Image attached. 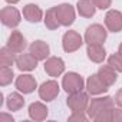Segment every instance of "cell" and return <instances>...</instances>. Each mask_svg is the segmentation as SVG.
Listing matches in <instances>:
<instances>
[{
	"mask_svg": "<svg viewBox=\"0 0 122 122\" xmlns=\"http://www.w3.org/2000/svg\"><path fill=\"white\" fill-rule=\"evenodd\" d=\"M106 39V30L101 26V25H92L88 27L86 35H85V40L91 45V43H98L101 45L103 40Z\"/></svg>",
	"mask_w": 122,
	"mask_h": 122,
	"instance_id": "obj_1",
	"label": "cell"
},
{
	"mask_svg": "<svg viewBox=\"0 0 122 122\" xmlns=\"http://www.w3.org/2000/svg\"><path fill=\"white\" fill-rule=\"evenodd\" d=\"M62 85H63L65 91L69 92V93L81 92L82 88H83V79H82L78 73H68V75L63 78Z\"/></svg>",
	"mask_w": 122,
	"mask_h": 122,
	"instance_id": "obj_2",
	"label": "cell"
},
{
	"mask_svg": "<svg viewBox=\"0 0 122 122\" xmlns=\"http://www.w3.org/2000/svg\"><path fill=\"white\" fill-rule=\"evenodd\" d=\"M56 16L62 26H69L75 20V12L71 5H60L56 7Z\"/></svg>",
	"mask_w": 122,
	"mask_h": 122,
	"instance_id": "obj_3",
	"label": "cell"
},
{
	"mask_svg": "<svg viewBox=\"0 0 122 122\" xmlns=\"http://www.w3.org/2000/svg\"><path fill=\"white\" fill-rule=\"evenodd\" d=\"M68 105L73 112H83L88 105V96L82 92H75L69 96Z\"/></svg>",
	"mask_w": 122,
	"mask_h": 122,
	"instance_id": "obj_4",
	"label": "cell"
},
{
	"mask_svg": "<svg viewBox=\"0 0 122 122\" xmlns=\"http://www.w3.org/2000/svg\"><path fill=\"white\" fill-rule=\"evenodd\" d=\"M0 19H2L3 25L9 27H16L20 23V13L15 7H5L0 13Z\"/></svg>",
	"mask_w": 122,
	"mask_h": 122,
	"instance_id": "obj_5",
	"label": "cell"
},
{
	"mask_svg": "<svg viewBox=\"0 0 122 122\" xmlns=\"http://www.w3.org/2000/svg\"><path fill=\"white\" fill-rule=\"evenodd\" d=\"M105 25L111 32L122 30V13L118 10H109L105 17Z\"/></svg>",
	"mask_w": 122,
	"mask_h": 122,
	"instance_id": "obj_6",
	"label": "cell"
},
{
	"mask_svg": "<svg viewBox=\"0 0 122 122\" xmlns=\"http://www.w3.org/2000/svg\"><path fill=\"white\" fill-rule=\"evenodd\" d=\"M81 45H82V37L76 32L69 30V32L65 33V36H63V49L66 52H73V50L79 49Z\"/></svg>",
	"mask_w": 122,
	"mask_h": 122,
	"instance_id": "obj_7",
	"label": "cell"
},
{
	"mask_svg": "<svg viewBox=\"0 0 122 122\" xmlns=\"http://www.w3.org/2000/svg\"><path fill=\"white\" fill-rule=\"evenodd\" d=\"M112 106V99L111 98H98V99H92V103L89 106V115L91 116H96L99 115L101 112L106 111V109H111Z\"/></svg>",
	"mask_w": 122,
	"mask_h": 122,
	"instance_id": "obj_8",
	"label": "cell"
},
{
	"mask_svg": "<svg viewBox=\"0 0 122 122\" xmlns=\"http://www.w3.org/2000/svg\"><path fill=\"white\" fill-rule=\"evenodd\" d=\"M7 47L10 50H13L15 53H22L26 47V40H25L23 35L17 30L12 32V35L9 37V42H7Z\"/></svg>",
	"mask_w": 122,
	"mask_h": 122,
	"instance_id": "obj_9",
	"label": "cell"
},
{
	"mask_svg": "<svg viewBox=\"0 0 122 122\" xmlns=\"http://www.w3.org/2000/svg\"><path fill=\"white\" fill-rule=\"evenodd\" d=\"M57 93H59V86H57V83H56L55 81H47V82H45V83L40 86V89H39V95H40V98L45 99V101H52V99H55V98L57 96Z\"/></svg>",
	"mask_w": 122,
	"mask_h": 122,
	"instance_id": "obj_10",
	"label": "cell"
},
{
	"mask_svg": "<svg viewBox=\"0 0 122 122\" xmlns=\"http://www.w3.org/2000/svg\"><path fill=\"white\" fill-rule=\"evenodd\" d=\"M16 65L20 71H32L37 65V59L32 53H22L19 57H16Z\"/></svg>",
	"mask_w": 122,
	"mask_h": 122,
	"instance_id": "obj_11",
	"label": "cell"
},
{
	"mask_svg": "<svg viewBox=\"0 0 122 122\" xmlns=\"http://www.w3.org/2000/svg\"><path fill=\"white\" fill-rule=\"evenodd\" d=\"M65 65H63V60L60 57H50L46 60L45 63V71L50 75V76H57L63 72Z\"/></svg>",
	"mask_w": 122,
	"mask_h": 122,
	"instance_id": "obj_12",
	"label": "cell"
},
{
	"mask_svg": "<svg viewBox=\"0 0 122 122\" xmlns=\"http://www.w3.org/2000/svg\"><path fill=\"white\" fill-rule=\"evenodd\" d=\"M16 88H17L19 91H22L23 93H30V92H33L35 88H36V81H35V78L30 76V75H22V76H19L17 81H16Z\"/></svg>",
	"mask_w": 122,
	"mask_h": 122,
	"instance_id": "obj_13",
	"label": "cell"
},
{
	"mask_svg": "<svg viewBox=\"0 0 122 122\" xmlns=\"http://www.w3.org/2000/svg\"><path fill=\"white\" fill-rule=\"evenodd\" d=\"M29 49H30V53H32L37 60H43V59H46V57L49 56V46H47L45 42H42V40L33 42Z\"/></svg>",
	"mask_w": 122,
	"mask_h": 122,
	"instance_id": "obj_14",
	"label": "cell"
},
{
	"mask_svg": "<svg viewBox=\"0 0 122 122\" xmlns=\"http://www.w3.org/2000/svg\"><path fill=\"white\" fill-rule=\"evenodd\" d=\"M86 85H88V91H89V93H92V95L102 93V92H105V91L108 89V86L101 81V78H99L98 75L91 76V78L88 79Z\"/></svg>",
	"mask_w": 122,
	"mask_h": 122,
	"instance_id": "obj_15",
	"label": "cell"
},
{
	"mask_svg": "<svg viewBox=\"0 0 122 122\" xmlns=\"http://www.w3.org/2000/svg\"><path fill=\"white\" fill-rule=\"evenodd\" d=\"M98 76L101 78V81L109 88L115 81H116V73H115V71H113V68L109 65V66H102L101 69H99V72H98Z\"/></svg>",
	"mask_w": 122,
	"mask_h": 122,
	"instance_id": "obj_16",
	"label": "cell"
},
{
	"mask_svg": "<svg viewBox=\"0 0 122 122\" xmlns=\"http://www.w3.org/2000/svg\"><path fill=\"white\" fill-rule=\"evenodd\" d=\"M88 56L93 62H102L105 57V49L98 43H91L88 46Z\"/></svg>",
	"mask_w": 122,
	"mask_h": 122,
	"instance_id": "obj_17",
	"label": "cell"
},
{
	"mask_svg": "<svg viewBox=\"0 0 122 122\" xmlns=\"http://www.w3.org/2000/svg\"><path fill=\"white\" fill-rule=\"evenodd\" d=\"M23 16L29 20V22H35L37 23L42 19V10L36 6V5H27L23 9Z\"/></svg>",
	"mask_w": 122,
	"mask_h": 122,
	"instance_id": "obj_18",
	"label": "cell"
},
{
	"mask_svg": "<svg viewBox=\"0 0 122 122\" xmlns=\"http://www.w3.org/2000/svg\"><path fill=\"white\" fill-rule=\"evenodd\" d=\"M29 115L30 118L36 119V121H42L46 118L47 115V109L45 105H42L40 102H36V103H32L30 108H29Z\"/></svg>",
	"mask_w": 122,
	"mask_h": 122,
	"instance_id": "obj_19",
	"label": "cell"
},
{
	"mask_svg": "<svg viewBox=\"0 0 122 122\" xmlns=\"http://www.w3.org/2000/svg\"><path fill=\"white\" fill-rule=\"evenodd\" d=\"M78 10H79L81 16L92 17L95 15V5H93V2H91V0H79Z\"/></svg>",
	"mask_w": 122,
	"mask_h": 122,
	"instance_id": "obj_20",
	"label": "cell"
},
{
	"mask_svg": "<svg viewBox=\"0 0 122 122\" xmlns=\"http://www.w3.org/2000/svg\"><path fill=\"white\" fill-rule=\"evenodd\" d=\"M25 105V99L19 93H10L7 98V108L10 111H19Z\"/></svg>",
	"mask_w": 122,
	"mask_h": 122,
	"instance_id": "obj_21",
	"label": "cell"
},
{
	"mask_svg": "<svg viewBox=\"0 0 122 122\" xmlns=\"http://www.w3.org/2000/svg\"><path fill=\"white\" fill-rule=\"evenodd\" d=\"M15 52L9 47H3L0 50V65L2 66H10L15 62Z\"/></svg>",
	"mask_w": 122,
	"mask_h": 122,
	"instance_id": "obj_22",
	"label": "cell"
},
{
	"mask_svg": "<svg viewBox=\"0 0 122 122\" xmlns=\"http://www.w3.org/2000/svg\"><path fill=\"white\" fill-rule=\"evenodd\" d=\"M45 23H46V26H47L50 30L56 29V27L60 25V23H59V20H57V16H56V7H52V9H49V10L46 12Z\"/></svg>",
	"mask_w": 122,
	"mask_h": 122,
	"instance_id": "obj_23",
	"label": "cell"
},
{
	"mask_svg": "<svg viewBox=\"0 0 122 122\" xmlns=\"http://www.w3.org/2000/svg\"><path fill=\"white\" fill-rule=\"evenodd\" d=\"M13 79V71L9 69V66H2L0 71V85H9Z\"/></svg>",
	"mask_w": 122,
	"mask_h": 122,
	"instance_id": "obj_24",
	"label": "cell"
},
{
	"mask_svg": "<svg viewBox=\"0 0 122 122\" xmlns=\"http://www.w3.org/2000/svg\"><path fill=\"white\" fill-rule=\"evenodd\" d=\"M109 65L115 69V71H119L122 72V55L121 53H115L109 57Z\"/></svg>",
	"mask_w": 122,
	"mask_h": 122,
	"instance_id": "obj_25",
	"label": "cell"
},
{
	"mask_svg": "<svg viewBox=\"0 0 122 122\" xmlns=\"http://www.w3.org/2000/svg\"><path fill=\"white\" fill-rule=\"evenodd\" d=\"M93 2V5L96 6V7H99V9H106V7H109V5H111V0H92Z\"/></svg>",
	"mask_w": 122,
	"mask_h": 122,
	"instance_id": "obj_26",
	"label": "cell"
},
{
	"mask_svg": "<svg viewBox=\"0 0 122 122\" xmlns=\"http://www.w3.org/2000/svg\"><path fill=\"white\" fill-rule=\"evenodd\" d=\"M5 121L13 122V118H12V116H7V115H5V113H2V116H0V122H5Z\"/></svg>",
	"mask_w": 122,
	"mask_h": 122,
	"instance_id": "obj_27",
	"label": "cell"
},
{
	"mask_svg": "<svg viewBox=\"0 0 122 122\" xmlns=\"http://www.w3.org/2000/svg\"><path fill=\"white\" fill-rule=\"evenodd\" d=\"M116 102H118L119 106H122V89L116 93Z\"/></svg>",
	"mask_w": 122,
	"mask_h": 122,
	"instance_id": "obj_28",
	"label": "cell"
},
{
	"mask_svg": "<svg viewBox=\"0 0 122 122\" xmlns=\"http://www.w3.org/2000/svg\"><path fill=\"white\" fill-rule=\"evenodd\" d=\"M6 2H9V3H17L19 0H6Z\"/></svg>",
	"mask_w": 122,
	"mask_h": 122,
	"instance_id": "obj_29",
	"label": "cell"
},
{
	"mask_svg": "<svg viewBox=\"0 0 122 122\" xmlns=\"http://www.w3.org/2000/svg\"><path fill=\"white\" fill-rule=\"evenodd\" d=\"M119 53L122 55V43H121V46H119Z\"/></svg>",
	"mask_w": 122,
	"mask_h": 122,
	"instance_id": "obj_30",
	"label": "cell"
}]
</instances>
